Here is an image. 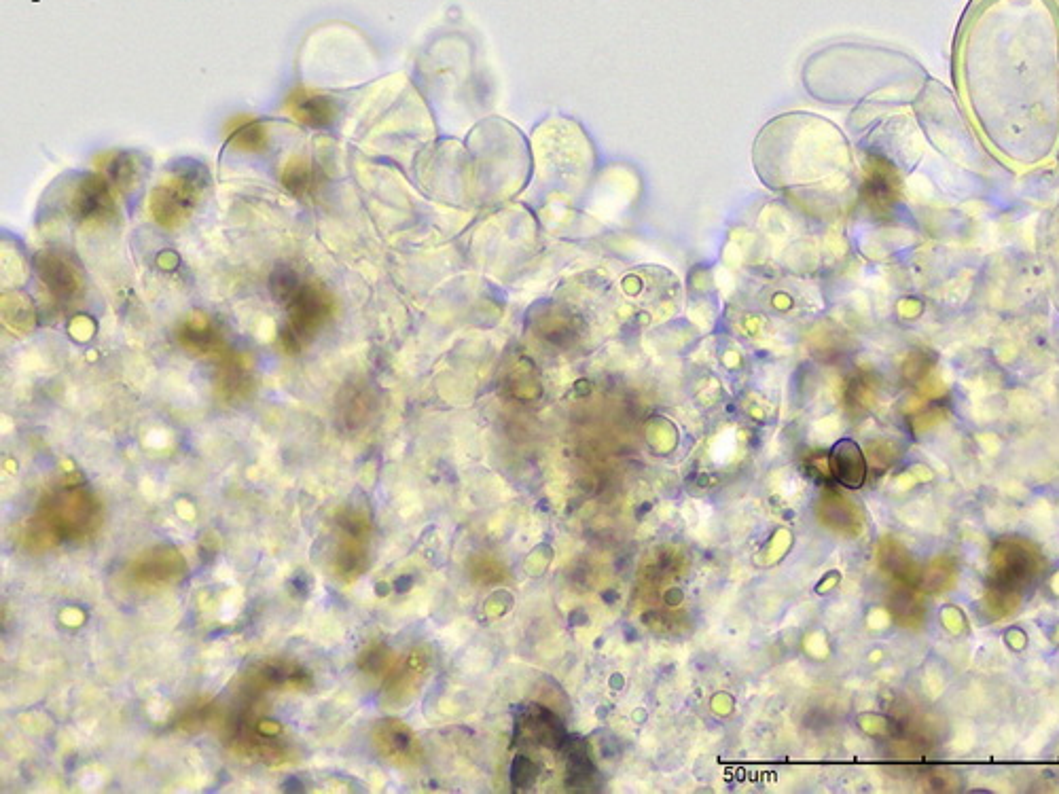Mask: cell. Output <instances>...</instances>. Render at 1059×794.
I'll return each mask as SVG.
<instances>
[{"instance_id": "obj_8", "label": "cell", "mask_w": 1059, "mask_h": 794, "mask_svg": "<svg viewBox=\"0 0 1059 794\" xmlns=\"http://www.w3.org/2000/svg\"><path fill=\"white\" fill-rule=\"evenodd\" d=\"M104 168H106L104 176L111 180L113 187L121 191H128L138 178V164L128 153L109 155V164H104Z\"/></svg>"}, {"instance_id": "obj_2", "label": "cell", "mask_w": 1059, "mask_h": 794, "mask_svg": "<svg viewBox=\"0 0 1059 794\" xmlns=\"http://www.w3.org/2000/svg\"><path fill=\"white\" fill-rule=\"evenodd\" d=\"M113 185L104 174H87L75 189L73 210L75 221L81 225H100L109 221L115 212Z\"/></svg>"}, {"instance_id": "obj_1", "label": "cell", "mask_w": 1059, "mask_h": 794, "mask_svg": "<svg viewBox=\"0 0 1059 794\" xmlns=\"http://www.w3.org/2000/svg\"><path fill=\"white\" fill-rule=\"evenodd\" d=\"M206 185L208 174L197 161L174 164L170 174L149 197V210L155 223L164 229L181 227L202 200Z\"/></svg>"}, {"instance_id": "obj_6", "label": "cell", "mask_w": 1059, "mask_h": 794, "mask_svg": "<svg viewBox=\"0 0 1059 794\" xmlns=\"http://www.w3.org/2000/svg\"><path fill=\"white\" fill-rule=\"evenodd\" d=\"M227 144L242 153H259L267 147V130L257 119L240 117L229 125Z\"/></svg>"}, {"instance_id": "obj_7", "label": "cell", "mask_w": 1059, "mask_h": 794, "mask_svg": "<svg viewBox=\"0 0 1059 794\" xmlns=\"http://www.w3.org/2000/svg\"><path fill=\"white\" fill-rule=\"evenodd\" d=\"M280 180H282V185L289 189L293 195H297V197L305 195L314 185V174H312L310 161L303 159V157H291L282 168Z\"/></svg>"}, {"instance_id": "obj_5", "label": "cell", "mask_w": 1059, "mask_h": 794, "mask_svg": "<svg viewBox=\"0 0 1059 794\" xmlns=\"http://www.w3.org/2000/svg\"><path fill=\"white\" fill-rule=\"evenodd\" d=\"M831 466H833V475L839 479V483L850 487V490H858V487L865 483V477H867L865 458H863V451H860V447L854 441L843 439L833 447Z\"/></svg>"}, {"instance_id": "obj_4", "label": "cell", "mask_w": 1059, "mask_h": 794, "mask_svg": "<svg viewBox=\"0 0 1059 794\" xmlns=\"http://www.w3.org/2000/svg\"><path fill=\"white\" fill-rule=\"evenodd\" d=\"M286 108H289L293 119H297L305 128L314 130L329 128L337 117V104L329 96L308 92V89L293 92L286 100Z\"/></svg>"}, {"instance_id": "obj_3", "label": "cell", "mask_w": 1059, "mask_h": 794, "mask_svg": "<svg viewBox=\"0 0 1059 794\" xmlns=\"http://www.w3.org/2000/svg\"><path fill=\"white\" fill-rule=\"evenodd\" d=\"M34 267H37V274L43 286L47 288V293L53 299L68 301L77 295L79 286H81L77 267L64 255H58V252H53V250H45L37 257Z\"/></svg>"}]
</instances>
